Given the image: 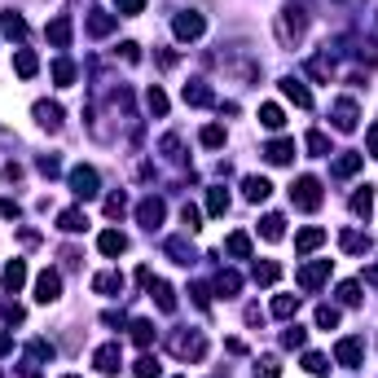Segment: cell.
Instances as JSON below:
<instances>
[{
  "mask_svg": "<svg viewBox=\"0 0 378 378\" xmlns=\"http://www.w3.org/2000/svg\"><path fill=\"white\" fill-rule=\"evenodd\" d=\"M304 36H308V14L304 9L290 5V9L277 14V44H282V48H295Z\"/></svg>",
  "mask_w": 378,
  "mask_h": 378,
  "instance_id": "6da1fadb",
  "label": "cell"
},
{
  "mask_svg": "<svg viewBox=\"0 0 378 378\" xmlns=\"http://www.w3.org/2000/svg\"><path fill=\"white\" fill-rule=\"evenodd\" d=\"M290 203L299 211H317L321 207V181L317 176H299V181L290 185Z\"/></svg>",
  "mask_w": 378,
  "mask_h": 378,
  "instance_id": "7a4b0ae2",
  "label": "cell"
},
{
  "mask_svg": "<svg viewBox=\"0 0 378 378\" xmlns=\"http://www.w3.org/2000/svg\"><path fill=\"white\" fill-rule=\"evenodd\" d=\"M70 189H75V198H97L102 194V176H97V167H88V163H80V167H70Z\"/></svg>",
  "mask_w": 378,
  "mask_h": 378,
  "instance_id": "3957f363",
  "label": "cell"
},
{
  "mask_svg": "<svg viewBox=\"0 0 378 378\" xmlns=\"http://www.w3.org/2000/svg\"><path fill=\"white\" fill-rule=\"evenodd\" d=\"M172 31H176V40H198V36L207 31V18H203V14H194V9H185V14H176Z\"/></svg>",
  "mask_w": 378,
  "mask_h": 378,
  "instance_id": "277c9868",
  "label": "cell"
},
{
  "mask_svg": "<svg viewBox=\"0 0 378 378\" xmlns=\"http://www.w3.org/2000/svg\"><path fill=\"white\" fill-rule=\"evenodd\" d=\"M36 299H40V304H58V299H62V273L58 268H44L36 277Z\"/></svg>",
  "mask_w": 378,
  "mask_h": 378,
  "instance_id": "5b68a950",
  "label": "cell"
},
{
  "mask_svg": "<svg viewBox=\"0 0 378 378\" xmlns=\"http://www.w3.org/2000/svg\"><path fill=\"white\" fill-rule=\"evenodd\" d=\"M172 352L181 361H203L207 357V343H203V335H172Z\"/></svg>",
  "mask_w": 378,
  "mask_h": 378,
  "instance_id": "8992f818",
  "label": "cell"
},
{
  "mask_svg": "<svg viewBox=\"0 0 378 378\" xmlns=\"http://www.w3.org/2000/svg\"><path fill=\"white\" fill-rule=\"evenodd\" d=\"M163 216H167V207H163V198H141V203H137V220L145 224L149 233H154L159 224H163Z\"/></svg>",
  "mask_w": 378,
  "mask_h": 378,
  "instance_id": "52a82bcc",
  "label": "cell"
},
{
  "mask_svg": "<svg viewBox=\"0 0 378 378\" xmlns=\"http://www.w3.org/2000/svg\"><path fill=\"white\" fill-rule=\"evenodd\" d=\"M325 277H330V260H317V264H304V268H299V273H295V282L313 295V290L325 282Z\"/></svg>",
  "mask_w": 378,
  "mask_h": 378,
  "instance_id": "ba28073f",
  "label": "cell"
},
{
  "mask_svg": "<svg viewBox=\"0 0 378 378\" xmlns=\"http://www.w3.org/2000/svg\"><path fill=\"white\" fill-rule=\"evenodd\" d=\"M357 119H361L357 102H352V97H339V102H335V128L339 132H357Z\"/></svg>",
  "mask_w": 378,
  "mask_h": 378,
  "instance_id": "9c48e42d",
  "label": "cell"
},
{
  "mask_svg": "<svg viewBox=\"0 0 378 378\" xmlns=\"http://www.w3.org/2000/svg\"><path fill=\"white\" fill-rule=\"evenodd\" d=\"M181 97H185V106H216V93H211L207 80H189L181 88Z\"/></svg>",
  "mask_w": 378,
  "mask_h": 378,
  "instance_id": "30bf717a",
  "label": "cell"
},
{
  "mask_svg": "<svg viewBox=\"0 0 378 378\" xmlns=\"http://www.w3.org/2000/svg\"><path fill=\"white\" fill-rule=\"evenodd\" d=\"M282 97H286V102H295L299 110H313V93L304 88V80H295V75H286V80H282Z\"/></svg>",
  "mask_w": 378,
  "mask_h": 378,
  "instance_id": "8fae6325",
  "label": "cell"
},
{
  "mask_svg": "<svg viewBox=\"0 0 378 378\" xmlns=\"http://www.w3.org/2000/svg\"><path fill=\"white\" fill-rule=\"evenodd\" d=\"M93 365H97V374H119V365H123V352H119V343H106V347H97Z\"/></svg>",
  "mask_w": 378,
  "mask_h": 378,
  "instance_id": "7c38bea8",
  "label": "cell"
},
{
  "mask_svg": "<svg viewBox=\"0 0 378 378\" xmlns=\"http://www.w3.org/2000/svg\"><path fill=\"white\" fill-rule=\"evenodd\" d=\"M335 361H339L343 369H357V365H361V339H339V343H335Z\"/></svg>",
  "mask_w": 378,
  "mask_h": 378,
  "instance_id": "4fadbf2b",
  "label": "cell"
},
{
  "mask_svg": "<svg viewBox=\"0 0 378 378\" xmlns=\"http://www.w3.org/2000/svg\"><path fill=\"white\" fill-rule=\"evenodd\" d=\"M36 123H40V128H48V132H58L62 128V106L58 102H36Z\"/></svg>",
  "mask_w": 378,
  "mask_h": 378,
  "instance_id": "5bb4252c",
  "label": "cell"
},
{
  "mask_svg": "<svg viewBox=\"0 0 378 378\" xmlns=\"http://www.w3.org/2000/svg\"><path fill=\"white\" fill-rule=\"evenodd\" d=\"M44 36H48V44H53V48H70V18L58 14V18L44 27Z\"/></svg>",
  "mask_w": 378,
  "mask_h": 378,
  "instance_id": "9a60e30c",
  "label": "cell"
},
{
  "mask_svg": "<svg viewBox=\"0 0 378 378\" xmlns=\"http://www.w3.org/2000/svg\"><path fill=\"white\" fill-rule=\"evenodd\" d=\"M0 282H5V290H9V295H18L22 286H27V264H22V260H9V264H5V273H0Z\"/></svg>",
  "mask_w": 378,
  "mask_h": 378,
  "instance_id": "2e32d148",
  "label": "cell"
},
{
  "mask_svg": "<svg viewBox=\"0 0 378 378\" xmlns=\"http://www.w3.org/2000/svg\"><path fill=\"white\" fill-rule=\"evenodd\" d=\"M264 159H268L273 167L290 163V159H295V141H286V137H282V141H268V145H264Z\"/></svg>",
  "mask_w": 378,
  "mask_h": 378,
  "instance_id": "e0dca14e",
  "label": "cell"
},
{
  "mask_svg": "<svg viewBox=\"0 0 378 378\" xmlns=\"http://www.w3.org/2000/svg\"><path fill=\"white\" fill-rule=\"evenodd\" d=\"M93 290L106 295V299L123 295V273H97V277H93Z\"/></svg>",
  "mask_w": 378,
  "mask_h": 378,
  "instance_id": "ac0fdd59",
  "label": "cell"
},
{
  "mask_svg": "<svg viewBox=\"0 0 378 378\" xmlns=\"http://www.w3.org/2000/svg\"><path fill=\"white\" fill-rule=\"evenodd\" d=\"M58 229H62V233H84V229H88V216H84L80 207H66V211L58 216Z\"/></svg>",
  "mask_w": 378,
  "mask_h": 378,
  "instance_id": "d6986e66",
  "label": "cell"
},
{
  "mask_svg": "<svg viewBox=\"0 0 378 378\" xmlns=\"http://www.w3.org/2000/svg\"><path fill=\"white\" fill-rule=\"evenodd\" d=\"M369 211H374V185H361L357 194H352V216L369 220Z\"/></svg>",
  "mask_w": 378,
  "mask_h": 378,
  "instance_id": "ffe728a7",
  "label": "cell"
},
{
  "mask_svg": "<svg viewBox=\"0 0 378 378\" xmlns=\"http://www.w3.org/2000/svg\"><path fill=\"white\" fill-rule=\"evenodd\" d=\"M97 246H102V256H110V260H115V256H123V251H128V238H123L119 229H106L102 238H97Z\"/></svg>",
  "mask_w": 378,
  "mask_h": 378,
  "instance_id": "44dd1931",
  "label": "cell"
},
{
  "mask_svg": "<svg viewBox=\"0 0 378 378\" xmlns=\"http://www.w3.org/2000/svg\"><path fill=\"white\" fill-rule=\"evenodd\" d=\"M260 238H264V242H282V238H286V220L277 216V211L264 216V220H260Z\"/></svg>",
  "mask_w": 378,
  "mask_h": 378,
  "instance_id": "7402d4cb",
  "label": "cell"
},
{
  "mask_svg": "<svg viewBox=\"0 0 378 378\" xmlns=\"http://www.w3.org/2000/svg\"><path fill=\"white\" fill-rule=\"evenodd\" d=\"M163 251H167L176 264H194V260H198V256H194V246H189L185 238H167V242H163Z\"/></svg>",
  "mask_w": 378,
  "mask_h": 378,
  "instance_id": "603a6c76",
  "label": "cell"
},
{
  "mask_svg": "<svg viewBox=\"0 0 378 378\" xmlns=\"http://www.w3.org/2000/svg\"><path fill=\"white\" fill-rule=\"evenodd\" d=\"M0 31L9 40H27V18L22 14H0Z\"/></svg>",
  "mask_w": 378,
  "mask_h": 378,
  "instance_id": "cb8c5ba5",
  "label": "cell"
},
{
  "mask_svg": "<svg viewBox=\"0 0 378 378\" xmlns=\"http://www.w3.org/2000/svg\"><path fill=\"white\" fill-rule=\"evenodd\" d=\"M149 286V295H154V304L163 308V313H176V290L167 286V282H145Z\"/></svg>",
  "mask_w": 378,
  "mask_h": 378,
  "instance_id": "d4e9b609",
  "label": "cell"
},
{
  "mask_svg": "<svg viewBox=\"0 0 378 378\" xmlns=\"http://www.w3.org/2000/svg\"><path fill=\"white\" fill-rule=\"evenodd\" d=\"M216 290H220L224 299H233V295L242 290V277H238L233 268H220V273H216Z\"/></svg>",
  "mask_w": 378,
  "mask_h": 378,
  "instance_id": "484cf974",
  "label": "cell"
},
{
  "mask_svg": "<svg viewBox=\"0 0 378 378\" xmlns=\"http://www.w3.org/2000/svg\"><path fill=\"white\" fill-rule=\"evenodd\" d=\"M325 242V229H317V224H313V229H299L295 233V251H304V256H308V251H317Z\"/></svg>",
  "mask_w": 378,
  "mask_h": 378,
  "instance_id": "4316f807",
  "label": "cell"
},
{
  "mask_svg": "<svg viewBox=\"0 0 378 378\" xmlns=\"http://www.w3.org/2000/svg\"><path fill=\"white\" fill-rule=\"evenodd\" d=\"M14 70L22 75V80H31V75L40 70V58L31 53V48H18V53H14Z\"/></svg>",
  "mask_w": 378,
  "mask_h": 378,
  "instance_id": "83f0119b",
  "label": "cell"
},
{
  "mask_svg": "<svg viewBox=\"0 0 378 378\" xmlns=\"http://www.w3.org/2000/svg\"><path fill=\"white\" fill-rule=\"evenodd\" d=\"M308 75H313V80H321V84H330L335 80V62L325 58V53H317V58H308Z\"/></svg>",
  "mask_w": 378,
  "mask_h": 378,
  "instance_id": "f1b7e54d",
  "label": "cell"
},
{
  "mask_svg": "<svg viewBox=\"0 0 378 378\" xmlns=\"http://www.w3.org/2000/svg\"><path fill=\"white\" fill-rule=\"evenodd\" d=\"M242 189H246V198H251V203H264V198L273 194V185L264 181V176H246V181H242Z\"/></svg>",
  "mask_w": 378,
  "mask_h": 378,
  "instance_id": "f546056e",
  "label": "cell"
},
{
  "mask_svg": "<svg viewBox=\"0 0 378 378\" xmlns=\"http://www.w3.org/2000/svg\"><path fill=\"white\" fill-rule=\"evenodd\" d=\"M115 31V14H102V9H93V18H88V36H110Z\"/></svg>",
  "mask_w": 378,
  "mask_h": 378,
  "instance_id": "4dcf8cb0",
  "label": "cell"
},
{
  "mask_svg": "<svg viewBox=\"0 0 378 378\" xmlns=\"http://www.w3.org/2000/svg\"><path fill=\"white\" fill-rule=\"evenodd\" d=\"M295 313H299V295H277V299H273V317L290 321Z\"/></svg>",
  "mask_w": 378,
  "mask_h": 378,
  "instance_id": "1f68e13d",
  "label": "cell"
},
{
  "mask_svg": "<svg viewBox=\"0 0 378 378\" xmlns=\"http://www.w3.org/2000/svg\"><path fill=\"white\" fill-rule=\"evenodd\" d=\"M224 251H229L233 260H246L251 256V238L246 233H229V238H224Z\"/></svg>",
  "mask_w": 378,
  "mask_h": 378,
  "instance_id": "d6a6232c",
  "label": "cell"
},
{
  "mask_svg": "<svg viewBox=\"0 0 378 378\" xmlns=\"http://www.w3.org/2000/svg\"><path fill=\"white\" fill-rule=\"evenodd\" d=\"M361 163H365V154H352L347 149V154H339V163H335V176H357Z\"/></svg>",
  "mask_w": 378,
  "mask_h": 378,
  "instance_id": "836d02e7",
  "label": "cell"
},
{
  "mask_svg": "<svg viewBox=\"0 0 378 378\" xmlns=\"http://www.w3.org/2000/svg\"><path fill=\"white\" fill-rule=\"evenodd\" d=\"M260 123H264V128H273V132H277V128H282V123H286L282 106H273V102H264V106H260Z\"/></svg>",
  "mask_w": 378,
  "mask_h": 378,
  "instance_id": "e575fe53",
  "label": "cell"
},
{
  "mask_svg": "<svg viewBox=\"0 0 378 378\" xmlns=\"http://www.w3.org/2000/svg\"><path fill=\"white\" fill-rule=\"evenodd\" d=\"M339 242H343V251H352V256H361V251H369V238H365V233H357V229H347Z\"/></svg>",
  "mask_w": 378,
  "mask_h": 378,
  "instance_id": "d590c367",
  "label": "cell"
},
{
  "mask_svg": "<svg viewBox=\"0 0 378 378\" xmlns=\"http://www.w3.org/2000/svg\"><path fill=\"white\" fill-rule=\"evenodd\" d=\"M277 277H282V264H273V260H264V264H256V282L260 286H273Z\"/></svg>",
  "mask_w": 378,
  "mask_h": 378,
  "instance_id": "8d00e7d4",
  "label": "cell"
},
{
  "mask_svg": "<svg viewBox=\"0 0 378 378\" xmlns=\"http://www.w3.org/2000/svg\"><path fill=\"white\" fill-rule=\"evenodd\" d=\"M53 80H58V88H70V84H75V66H70L66 58L53 62Z\"/></svg>",
  "mask_w": 378,
  "mask_h": 378,
  "instance_id": "74e56055",
  "label": "cell"
},
{
  "mask_svg": "<svg viewBox=\"0 0 378 378\" xmlns=\"http://www.w3.org/2000/svg\"><path fill=\"white\" fill-rule=\"evenodd\" d=\"M132 343L149 347V343H154V325H149V321H132Z\"/></svg>",
  "mask_w": 378,
  "mask_h": 378,
  "instance_id": "f35d334b",
  "label": "cell"
},
{
  "mask_svg": "<svg viewBox=\"0 0 378 378\" xmlns=\"http://www.w3.org/2000/svg\"><path fill=\"white\" fill-rule=\"evenodd\" d=\"M181 224H185V233H198V229H203V211H198V207H181Z\"/></svg>",
  "mask_w": 378,
  "mask_h": 378,
  "instance_id": "ab89813d",
  "label": "cell"
},
{
  "mask_svg": "<svg viewBox=\"0 0 378 378\" xmlns=\"http://www.w3.org/2000/svg\"><path fill=\"white\" fill-rule=\"evenodd\" d=\"M132 374H137V378H159V361H154V357H149V352H145V357H137Z\"/></svg>",
  "mask_w": 378,
  "mask_h": 378,
  "instance_id": "60d3db41",
  "label": "cell"
},
{
  "mask_svg": "<svg viewBox=\"0 0 378 378\" xmlns=\"http://www.w3.org/2000/svg\"><path fill=\"white\" fill-rule=\"evenodd\" d=\"M145 106H149V110H154V115H167V93H163V88L154 84V88H149V93H145Z\"/></svg>",
  "mask_w": 378,
  "mask_h": 378,
  "instance_id": "b9f144b4",
  "label": "cell"
},
{
  "mask_svg": "<svg viewBox=\"0 0 378 378\" xmlns=\"http://www.w3.org/2000/svg\"><path fill=\"white\" fill-rule=\"evenodd\" d=\"M207 211H211V216H224V211H229V194H224V189H211V194H207Z\"/></svg>",
  "mask_w": 378,
  "mask_h": 378,
  "instance_id": "7bdbcfd3",
  "label": "cell"
},
{
  "mask_svg": "<svg viewBox=\"0 0 378 378\" xmlns=\"http://www.w3.org/2000/svg\"><path fill=\"white\" fill-rule=\"evenodd\" d=\"M317 325H321V330H335V325H339V308L335 304H321L317 308Z\"/></svg>",
  "mask_w": 378,
  "mask_h": 378,
  "instance_id": "ee69618b",
  "label": "cell"
},
{
  "mask_svg": "<svg viewBox=\"0 0 378 378\" xmlns=\"http://www.w3.org/2000/svg\"><path fill=\"white\" fill-rule=\"evenodd\" d=\"M203 145L207 149H220L224 145V128H220V123H207V128H203Z\"/></svg>",
  "mask_w": 378,
  "mask_h": 378,
  "instance_id": "f6af8a7d",
  "label": "cell"
},
{
  "mask_svg": "<svg viewBox=\"0 0 378 378\" xmlns=\"http://www.w3.org/2000/svg\"><path fill=\"white\" fill-rule=\"evenodd\" d=\"M339 304H347V308L361 304V286H357V282H343V286H339Z\"/></svg>",
  "mask_w": 378,
  "mask_h": 378,
  "instance_id": "bcb514c9",
  "label": "cell"
},
{
  "mask_svg": "<svg viewBox=\"0 0 378 378\" xmlns=\"http://www.w3.org/2000/svg\"><path fill=\"white\" fill-rule=\"evenodd\" d=\"M123 211H128V198H123V194H110V198H106V216H110V220H119Z\"/></svg>",
  "mask_w": 378,
  "mask_h": 378,
  "instance_id": "7dc6e473",
  "label": "cell"
},
{
  "mask_svg": "<svg viewBox=\"0 0 378 378\" xmlns=\"http://www.w3.org/2000/svg\"><path fill=\"white\" fill-rule=\"evenodd\" d=\"M282 343H286V347H304V343H308V330H304V325H290V330L282 335Z\"/></svg>",
  "mask_w": 378,
  "mask_h": 378,
  "instance_id": "c3c4849f",
  "label": "cell"
},
{
  "mask_svg": "<svg viewBox=\"0 0 378 378\" xmlns=\"http://www.w3.org/2000/svg\"><path fill=\"white\" fill-rule=\"evenodd\" d=\"M304 369H308V374H325V369H330V361H325L321 352H308V357H304Z\"/></svg>",
  "mask_w": 378,
  "mask_h": 378,
  "instance_id": "681fc988",
  "label": "cell"
},
{
  "mask_svg": "<svg viewBox=\"0 0 378 378\" xmlns=\"http://www.w3.org/2000/svg\"><path fill=\"white\" fill-rule=\"evenodd\" d=\"M308 149H313V154H330V137H325V132H308Z\"/></svg>",
  "mask_w": 378,
  "mask_h": 378,
  "instance_id": "f907efd6",
  "label": "cell"
},
{
  "mask_svg": "<svg viewBox=\"0 0 378 378\" xmlns=\"http://www.w3.org/2000/svg\"><path fill=\"white\" fill-rule=\"evenodd\" d=\"M282 374V365H277L273 357H264V361H256V378H277Z\"/></svg>",
  "mask_w": 378,
  "mask_h": 378,
  "instance_id": "816d5d0a",
  "label": "cell"
},
{
  "mask_svg": "<svg viewBox=\"0 0 378 378\" xmlns=\"http://www.w3.org/2000/svg\"><path fill=\"white\" fill-rule=\"evenodd\" d=\"M115 9H119L123 18H132V14H141V9H145V0H115Z\"/></svg>",
  "mask_w": 378,
  "mask_h": 378,
  "instance_id": "f5cc1de1",
  "label": "cell"
},
{
  "mask_svg": "<svg viewBox=\"0 0 378 378\" xmlns=\"http://www.w3.org/2000/svg\"><path fill=\"white\" fill-rule=\"evenodd\" d=\"M119 53H123V62H141V44L123 40V44H119Z\"/></svg>",
  "mask_w": 378,
  "mask_h": 378,
  "instance_id": "db71d44e",
  "label": "cell"
},
{
  "mask_svg": "<svg viewBox=\"0 0 378 378\" xmlns=\"http://www.w3.org/2000/svg\"><path fill=\"white\" fill-rule=\"evenodd\" d=\"M163 154L176 163V159H181V137H163Z\"/></svg>",
  "mask_w": 378,
  "mask_h": 378,
  "instance_id": "11a10c76",
  "label": "cell"
},
{
  "mask_svg": "<svg viewBox=\"0 0 378 378\" xmlns=\"http://www.w3.org/2000/svg\"><path fill=\"white\" fill-rule=\"evenodd\" d=\"M40 172H44V176H58V172H62V163L48 154V159H40Z\"/></svg>",
  "mask_w": 378,
  "mask_h": 378,
  "instance_id": "9f6ffc18",
  "label": "cell"
},
{
  "mask_svg": "<svg viewBox=\"0 0 378 378\" xmlns=\"http://www.w3.org/2000/svg\"><path fill=\"white\" fill-rule=\"evenodd\" d=\"M189 295H194V304H198V308H207V304H211V295H207V286H194Z\"/></svg>",
  "mask_w": 378,
  "mask_h": 378,
  "instance_id": "6f0895ef",
  "label": "cell"
},
{
  "mask_svg": "<svg viewBox=\"0 0 378 378\" xmlns=\"http://www.w3.org/2000/svg\"><path fill=\"white\" fill-rule=\"evenodd\" d=\"M365 145H369V159H378V123L369 128V137H365Z\"/></svg>",
  "mask_w": 378,
  "mask_h": 378,
  "instance_id": "680465c9",
  "label": "cell"
},
{
  "mask_svg": "<svg viewBox=\"0 0 378 378\" xmlns=\"http://www.w3.org/2000/svg\"><path fill=\"white\" fill-rule=\"evenodd\" d=\"M18 211H22V207H18V203H9V198H5V203H0V216H9V220H18Z\"/></svg>",
  "mask_w": 378,
  "mask_h": 378,
  "instance_id": "91938a15",
  "label": "cell"
},
{
  "mask_svg": "<svg viewBox=\"0 0 378 378\" xmlns=\"http://www.w3.org/2000/svg\"><path fill=\"white\" fill-rule=\"evenodd\" d=\"M0 313H5V321H22V308H18V304H5Z\"/></svg>",
  "mask_w": 378,
  "mask_h": 378,
  "instance_id": "94428289",
  "label": "cell"
},
{
  "mask_svg": "<svg viewBox=\"0 0 378 378\" xmlns=\"http://www.w3.org/2000/svg\"><path fill=\"white\" fill-rule=\"evenodd\" d=\"M5 352H14V339H9L5 330H0V357H5Z\"/></svg>",
  "mask_w": 378,
  "mask_h": 378,
  "instance_id": "6125c7cd",
  "label": "cell"
},
{
  "mask_svg": "<svg viewBox=\"0 0 378 378\" xmlns=\"http://www.w3.org/2000/svg\"><path fill=\"white\" fill-rule=\"evenodd\" d=\"M0 378H5V374H0Z\"/></svg>",
  "mask_w": 378,
  "mask_h": 378,
  "instance_id": "be15d7a7",
  "label": "cell"
}]
</instances>
